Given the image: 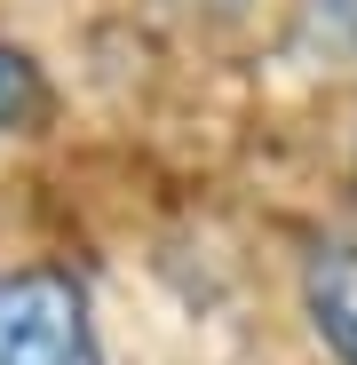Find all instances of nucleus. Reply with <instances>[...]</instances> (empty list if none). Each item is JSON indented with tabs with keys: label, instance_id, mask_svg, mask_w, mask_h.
<instances>
[{
	"label": "nucleus",
	"instance_id": "1",
	"mask_svg": "<svg viewBox=\"0 0 357 365\" xmlns=\"http://www.w3.org/2000/svg\"><path fill=\"white\" fill-rule=\"evenodd\" d=\"M0 365H103L88 294L64 270H0Z\"/></svg>",
	"mask_w": 357,
	"mask_h": 365
},
{
	"label": "nucleus",
	"instance_id": "2",
	"mask_svg": "<svg viewBox=\"0 0 357 365\" xmlns=\"http://www.w3.org/2000/svg\"><path fill=\"white\" fill-rule=\"evenodd\" d=\"M302 302H310L318 341L341 365H357V247H318L302 270Z\"/></svg>",
	"mask_w": 357,
	"mask_h": 365
},
{
	"label": "nucleus",
	"instance_id": "3",
	"mask_svg": "<svg viewBox=\"0 0 357 365\" xmlns=\"http://www.w3.org/2000/svg\"><path fill=\"white\" fill-rule=\"evenodd\" d=\"M48 111V80L24 48H0V135H24L32 119Z\"/></svg>",
	"mask_w": 357,
	"mask_h": 365
}]
</instances>
